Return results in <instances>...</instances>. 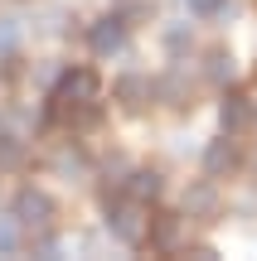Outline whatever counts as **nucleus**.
<instances>
[{
	"mask_svg": "<svg viewBox=\"0 0 257 261\" xmlns=\"http://www.w3.org/2000/svg\"><path fill=\"white\" fill-rule=\"evenodd\" d=\"M102 208H107V227H112L116 242H126V247H141L146 242V227H151L146 203H136L131 194H112V189H102Z\"/></svg>",
	"mask_w": 257,
	"mask_h": 261,
	"instance_id": "obj_1",
	"label": "nucleus"
},
{
	"mask_svg": "<svg viewBox=\"0 0 257 261\" xmlns=\"http://www.w3.org/2000/svg\"><path fill=\"white\" fill-rule=\"evenodd\" d=\"M10 213L19 218V227H34V232H49L54 227V198L44 189H19L15 194V208Z\"/></svg>",
	"mask_w": 257,
	"mask_h": 261,
	"instance_id": "obj_2",
	"label": "nucleus"
},
{
	"mask_svg": "<svg viewBox=\"0 0 257 261\" xmlns=\"http://www.w3.org/2000/svg\"><path fill=\"white\" fill-rule=\"evenodd\" d=\"M87 44H92V54H122L126 48V19L122 15H102L92 29H87Z\"/></svg>",
	"mask_w": 257,
	"mask_h": 261,
	"instance_id": "obj_3",
	"label": "nucleus"
},
{
	"mask_svg": "<svg viewBox=\"0 0 257 261\" xmlns=\"http://www.w3.org/2000/svg\"><path fill=\"white\" fill-rule=\"evenodd\" d=\"M238 145H233V136L228 130H223V140H209V145H204V174L209 179H228L233 169H238Z\"/></svg>",
	"mask_w": 257,
	"mask_h": 261,
	"instance_id": "obj_4",
	"label": "nucleus"
},
{
	"mask_svg": "<svg viewBox=\"0 0 257 261\" xmlns=\"http://www.w3.org/2000/svg\"><path fill=\"white\" fill-rule=\"evenodd\" d=\"M180 232H184V223L175 213H155L151 227H146V242H151V252L170 256V252H180Z\"/></svg>",
	"mask_w": 257,
	"mask_h": 261,
	"instance_id": "obj_5",
	"label": "nucleus"
},
{
	"mask_svg": "<svg viewBox=\"0 0 257 261\" xmlns=\"http://www.w3.org/2000/svg\"><path fill=\"white\" fill-rule=\"evenodd\" d=\"M112 97L126 107V112H146V102L155 97V83H151V77H141V73H122V77H116V87H112Z\"/></svg>",
	"mask_w": 257,
	"mask_h": 261,
	"instance_id": "obj_6",
	"label": "nucleus"
},
{
	"mask_svg": "<svg viewBox=\"0 0 257 261\" xmlns=\"http://www.w3.org/2000/svg\"><path fill=\"white\" fill-rule=\"evenodd\" d=\"M184 218H194V223H209V218H219V189H214V179L190 184V194H184Z\"/></svg>",
	"mask_w": 257,
	"mask_h": 261,
	"instance_id": "obj_7",
	"label": "nucleus"
},
{
	"mask_svg": "<svg viewBox=\"0 0 257 261\" xmlns=\"http://www.w3.org/2000/svg\"><path fill=\"white\" fill-rule=\"evenodd\" d=\"M219 121H223L228 136L248 130L252 126V102H248V97H238V92H228V97H223V107H219Z\"/></svg>",
	"mask_w": 257,
	"mask_h": 261,
	"instance_id": "obj_8",
	"label": "nucleus"
},
{
	"mask_svg": "<svg viewBox=\"0 0 257 261\" xmlns=\"http://www.w3.org/2000/svg\"><path fill=\"white\" fill-rule=\"evenodd\" d=\"M126 194H131L136 203H146V208H151L155 198L165 194V179L155 174V169H131V179H126Z\"/></svg>",
	"mask_w": 257,
	"mask_h": 261,
	"instance_id": "obj_9",
	"label": "nucleus"
},
{
	"mask_svg": "<svg viewBox=\"0 0 257 261\" xmlns=\"http://www.w3.org/2000/svg\"><path fill=\"white\" fill-rule=\"evenodd\" d=\"M233 73H238V68H233V54L228 48H214L209 58H204V77H209V83H233Z\"/></svg>",
	"mask_w": 257,
	"mask_h": 261,
	"instance_id": "obj_10",
	"label": "nucleus"
},
{
	"mask_svg": "<svg viewBox=\"0 0 257 261\" xmlns=\"http://www.w3.org/2000/svg\"><path fill=\"white\" fill-rule=\"evenodd\" d=\"M155 97H160V102H170V107H184V102H190L184 73H165V77H155Z\"/></svg>",
	"mask_w": 257,
	"mask_h": 261,
	"instance_id": "obj_11",
	"label": "nucleus"
},
{
	"mask_svg": "<svg viewBox=\"0 0 257 261\" xmlns=\"http://www.w3.org/2000/svg\"><path fill=\"white\" fill-rule=\"evenodd\" d=\"M19 252V218H0V256H15Z\"/></svg>",
	"mask_w": 257,
	"mask_h": 261,
	"instance_id": "obj_12",
	"label": "nucleus"
},
{
	"mask_svg": "<svg viewBox=\"0 0 257 261\" xmlns=\"http://www.w3.org/2000/svg\"><path fill=\"white\" fill-rule=\"evenodd\" d=\"M19 160H25V145L15 136H0V169H15Z\"/></svg>",
	"mask_w": 257,
	"mask_h": 261,
	"instance_id": "obj_13",
	"label": "nucleus"
},
{
	"mask_svg": "<svg viewBox=\"0 0 257 261\" xmlns=\"http://www.w3.org/2000/svg\"><path fill=\"white\" fill-rule=\"evenodd\" d=\"M15 44H19V24L15 19H0V58L15 54Z\"/></svg>",
	"mask_w": 257,
	"mask_h": 261,
	"instance_id": "obj_14",
	"label": "nucleus"
},
{
	"mask_svg": "<svg viewBox=\"0 0 257 261\" xmlns=\"http://www.w3.org/2000/svg\"><path fill=\"white\" fill-rule=\"evenodd\" d=\"M165 48H170V54H184V48H190V29H184V24L165 29Z\"/></svg>",
	"mask_w": 257,
	"mask_h": 261,
	"instance_id": "obj_15",
	"label": "nucleus"
},
{
	"mask_svg": "<svg viewBox=\"0 0 257 261\" xmlns=\"http://www.w3.org/2000/svg\"><path fill=\"white\" fill-rule=\"evenodd\" d=\"M184 5H190V10H194V15H214V10H219V5H223V0H184Z\"/></svg>",
	"mask_w": 257,
	"mask_h": 261,
	"instance_id": "obj_16",
	"label": "nucleus"
}]
</instances>
